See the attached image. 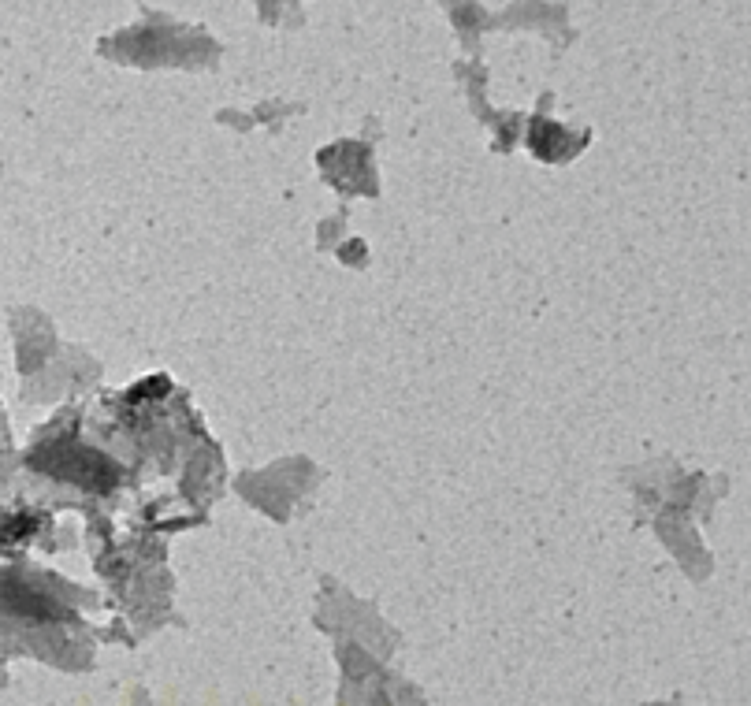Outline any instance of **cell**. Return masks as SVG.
Returning a JSON list of instances; mask_svg holds the SVG:
<instances>
[{
	"mask_svg": "<svg viewBox=\"0 0 751 706\" xmlns=\"http://www.w3.org/2000/svg\"><path fill=\"white\" fill-rule=\"evenodd\" d=\"M0 602H4V610L23 614V617H53L56 614V606L45 599V595L27 591V588H15V584H8V588L0 591Z\"/></svg>",
	"mask_w": 751,
	"mask_h": 706,
	"instance_id": "cell-1",
	"label": "cell"
}]
</instances>
